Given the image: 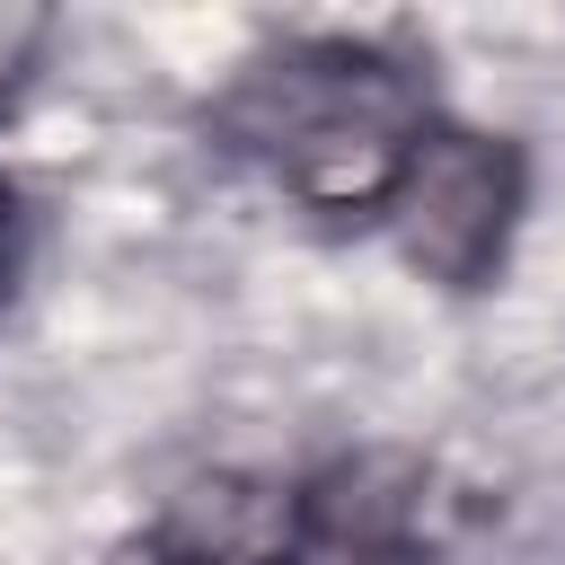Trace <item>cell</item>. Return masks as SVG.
Listing matches in <instances>:
<instances>
[{"label": "cell", "instance_id": "1", "mask_svg": "<svg viewBox=\"0 0 565 565\" xmlns=\"http://www.w3.org/2000/svg\"><path fill=\"white\" fill-rule=\"evenodd\" d=\"M433 124H441V106H433L424 71L371 35H291V44L256 53L212 106V141L230 159H247L282 194H300L318 212H353V221H380L388 185L406 177V159Z\"/></svg>", "mask_w": 565, "mask_h": 565}, {"label": "cell", "instance_id": "2", "mask_svg": "<svg viewBox=\"0 0 565 565\" xmlns=\"http://www.w3.org/2000/svg\"><path fill=\"white\" fill-rule=\"evenodd\" d=\"M521 203H530V159L503 141V132H477V124H433L406 159V177L388 185L380 203V230L397 238V256L441 282V291H486L512 256V230H521Z\"/></svg>", "mask_w": 565, "mask_h": 565}, {"label": "cell", "instance_id": "3", "mask_svg": "<svg viewBox=\"0 0 565 565\" xmlns=\"http://www.w3.org/2000/svg\"><path fill=\"white\" fill-rule=\"evenodd\" d=\"M291 565H441L433 477L388 450L300 477V556Z\"/></svg>", "mask_w": 565, "mask_h": 565}, {"label": "cell", "instance_id": "4", "mask_svg": "<svg viewBox=\"0 0 565 565\" xmlns=\"http://www.w3.org/2000/svg\"><path fill=\"white\" fill-rule=\"evenodd\" d=\"M291 556H300V477L256 468H212L177 486L141 530V565H291Z\"/></svg>", "mask_w": 565, "mask_h": 565}, {"label": "cell", "instance_id": "5", "mask_svg": "<svg viewBox=\"0 0 565 565\" xmlns=\"http://www.w3.org/2000/svg\"><path fill=\"white\" fill-rule=\"evenodd\" d=\"M44 35H53V18H44V9H0V97L26 79V62L44 53Z\"/></svg>", "mask_w": 565, "mask_h": 565}, {"label": "cell", "instance_id": "6", "mask_svg": "<svg viewBox=\"0 0 565 565\" xmlns=\"http://www.w3.org/2000/svg\"><path fill=\"white\" fill-rule=\"evenodd\" d=\"M18 265H26V203H18V185L0 177V309H9V291H18Z\"/></svg>", "mask_w": 565, "mask_h": 565}]
</instances>
